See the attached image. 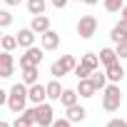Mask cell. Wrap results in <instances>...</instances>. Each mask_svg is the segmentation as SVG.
Here are the masks:
<instances>
[{
    "mask_svg": "<svg viewBox=\"0 0 127 127\" xmlns=\"http://www.w3.org/2000/svg\"><path fill=\"white\" fill-rule=\"evenodd\" d=\"M65 117H67L70 122H82V120L87 117V110H85L82 105H72V107H65Z\"/></svg>",
    "mask_w": 127,
    "mask_h": 127,
    "instance_id": "cell-16",
    "label": "cell"
},
{
    "mask_svg": "<svg viewBox=\"0 0 127 127\" xmlns=\"http://www.w3.org/2000/svg\"><path fill=\"white\" fill-rule=\"evenodd\" d=\"M52 127H72V122H70L67 117H60V120H55V122H52Z\"/></svg>",
    "mask_w": 127,
    "mask_h": 127,
    "instance_id": "cell-30",
    "label": "cell"
},
{
    "mask_svg": "<svg viewBox=\"0 0 127 127\" xmlns=\"http://www.w3.org/2000/svg\"><path fill=\"white\" fill-rule=\"evenodd\" d=\"M10 25H13V13L3 10V13H0V28H10Z\"/></svg>",
    "mask_w": 127,
    "mask_h": 127,
    "instance_id": "cell-27",
    "label": "cell"
},
{
    "mask_svg": "<svg viewBox=\"0 0 127 127\" xmlns=\"http://www.w3.org/2000/svg\"><path fill=\"white\" fill-rule=\"evenodd\" d=\"M110 40L117 45V42H125L127 40V20H120L112 30H110Z\"/></svg>",
    "mask_w": 127,
    "mask_h": 127,
    "instance_id": "cell-13",
    "label": "cell"
},
{
    "mask_svg": "<svg viewBox=\"0 0 127 127\" xmlns=\"http://www.w3.org/2000/svg\"><path fill=\"white\" fill-rule=\"evenodd\" d=\"M77 92H80V97H95V92H97V87H95V82L90 80V77H85V80H77Z\"/></svg>",
    "mask_w": 127,
    "mask_h": 127,
    "instance_id": "cell-15",
    "label": "cell"
},
{
    "mask_svg": "<svg viewBox=\"0 0 127 127\" xmlns=\"http://www.w3.org/2000/svg\"><path fill=\"white\" fill-rule=\"evenodd\" d=\"M5 5H20V0H5Z\"/></svg>",
    "mask_w": 127,
    "mask_h": 127,
    "instance_id": "cell-34",
    "label": "cell"
},
{
    "mask_svg": "<svg viewBox=\"0 0 127 127\" xmlns=\"http://www.w3.org/2000/svg\"><path fill=\"white\" fill-rule=\"evenodd\" d=\"M95 70H90L87 65H82V62H77V67H75V77L77 80H85V77H90Z\"/></svg>",
    "mask_w": 127,
    "mask_h": 127,
    "instance_id": "cell-26",
    "label": "cell"
},
{
    "mask_svg": "<svg viewBox=\"0 0 127 127\" xmlns=\"http://www.w3.org/2000/svg\"><path fill=\"white\" fill-rule=\"evenodd\" d=\"M120 20H127V5H125V8L120 10Z\"/></svg>",
    "mask_w": 127,
    "mask_h": 127,
    "instance_id": "cell-32",
    "label": "cell"
},
{
    "mask_svg": "<svg viewBox=\"0 0 127 127\" xmlns=\"http://www.w3.org/2000/svg\"><path fill=\"white\" fill-rule=\"evenodd\" d=\"M77 100H80V92H77V90H65L62 97H60L62 107H72V105H77Z\"/></svg>",
    "mask_w": 127,
    "mask_h": 127,
    "instance_id": "cell-22",
    "label": "cell"
},
{
    "mask_svg": "<svg viewBox=\"0 0 127 127\" xmlns=\"http://www.w3.org/2000/svg\"><path fill=\"white\" fill-rule=\"evenodd\" d=\"M75 30H77V35H80L82 40H90V37L97 32V18H95V15H82V18L77 20Z\"/></svg>",
    "mask_w": 127,
    "mask_h": 127,
    "instance_id": "cell-5",
    "label": "cell"
},
{
    "mask_svg": "<svg viewBox=\"0 0 127 127\" xmlns=\"http://www.w3.org/2000/svg\"><path fill=\"white\" fill-rule=\"evenodd\" d=\"M115 50H117L120 60H125V57H127V40H125V42H117V45H115Z\"/></svg>",
    "mask_w": 127,
    "mask_h": 127,
    "instance_id": "cell-28",
    "label": "cell"
},
{
    "mask_svg": "<svg viewBox=\"0 0 127 127\" xmlns=\"http://www.w3.org/2000/svg\"><path fill=\"white\" fill-rule=\"evenodd\" d=\"M23 82H25V85L40 82V70H37V67H23Z\"/></svg>",
    "mask_w": 127,
    "mask_h": 127,
    "instance_id": "cell-21",
    "label": "cell"
},
{
    "mask_svg": "<svg viewBox=\"0 0 127 127\" xmlns=\"http://www.w3.org/2000/svg\"><path fill=\"white\" fill-rule=\"evenodd\" d=\"M8 92H10V100H8L10 112H15V115L25 112V110H28V102H30V85H25V82H15Z\"/></svg>",
    "mask_w": 127,
    "mask_h": 127,
    "instance_id": "cell-1",
    "label": "cell"
},
{
    "mask_svg": "<svg viewBox=\"0 0 127 127\" xmlns=\"http://www.w3.org/2000/svg\"><path fill=\"white\" fill-rule=\"evenodd\" d=\"M30 102L32 105H40V102H47V85H30Z\"/></svg>",
    "mask_w": 127,
    "mask_h": 127,
    "instance_id": "cell-10",
    "label": "cell"
},
{
    "mask_svg": "<svg viewBox=\"0 0 127 127\" xmlns=\"http://www.w3.org/2000/svg\"><path fill=\"white\" fill-rule=\"evenodd\" d=\"M75 67H77L75 55H62L60 60H55L52 65H50V75L60 80V77H65L67 72H75Z\"/></svg>",
    "mask_w": 127,
    "mask_h": 127,
    "instance_id": "cell-3",
    "label": "cell"
},
{
    "mask_svg": "<svg viewBox=\"0 0 127 127\" xmlns=\"http://www.w3.org/2000/svg\"><path fill=\"white\" fill-rule=\"evenodd\" d=\"M62 92H65V87L60 85V80H57V77H52V80L47 82V100H57V102H60Z\"/></svg>",
    "mask_w": 127,
    "mask_h": 127,
    "instance_id": "cell-17",
    "label": "cell"
},
{
    "mask_svg": "<svg viewBox=\"0 0 127 127\" xmlns=\"http://www.w3.org/2000/svg\"><path fill=\"white\" fill-rule=\"evenodd\" d=\"M35 37H37V32H35L32 28H20V32H18V45L28 50V47L35 45Z\"/></svg>",
    "mask_w": 127,
    "mask_h": 127,
    "instance_id": "cell-9",
    "label": "cell"
},
{
    "mask_svg": "<svg viewBox=\"0 0 127 127\" xmlns=\"http://www.w3.org/2000/svg\"><path fill=\"white\" fill-rule=\"evenodd\" d=\"M102 5H105L107 13H120L125 8V0H102Z\"/></svg>",
    "mask_w": 127,
    "mask_h": 127,
    "instance_id": "cell-24",
    "label": "cell"
},
{
    "mask_svg": "<svg viewBox=\"0 0 127 127\" xmlns=\"http://www.w3.org/2000/svg\"><path fill=\"white\" fill-rule=\"evenodd\" d=\"M80 62H82V65H87L90 70H97V67L102 65V60H100V52H85V55L80 57Z\"/></svg>",
    "mask_w": 127,
    "mask_h": 127,
    "instance_id": "cell-19",
    "label": "cell"
},
{
    "mask_svg": "<svg viewBox=\"0 0 127 127\" xmlns=\"http://www.w3.org/2000/svg\"><path fill=\"white\" fill-rule=\"evenodd\" d=\"M105 72H107L110 82H117V85H120V82L125 80V67L120 65V60H117V62H112V65H107V67H105Z\"/></svg>",
    "mask_w": 127,
    "mask_h": 127,
    "instance_id": "cell-12",
    "label": "cell"
},
{
    "mask_svg": "<svg viewBox=\"0 0 127 127\" xmlns=\"http://www.w3.org/2000/svg\"><path fill=\"white\" fill-rule=\"evenodd\" d=\"M15 47H18V35H3V50L13 52Z\"/></svg>",
    "mask_w": 127,
    "mask_h": 127,
    "instance_id": "cell-25",
    "label": "cell"
},
{
    "mask_svg": "<svg viewBox=\"0 0 127 127\" xmlns=\"http://www.w3.org/2000/svg\"><path fill=\"white\" fill-rule=\"evenodd\" d=\"M82 3H85V5H97L100 0H82Z\"/></svg>",
    "mask_w": 127,
    "mask_h": 127,
    "instance_id": "cell-33",
    "label": "cell"
},
{
    "mask_svg": "<svg viewBox=\"0 0 127 127\" xmlns=\"http://www.w3.org/2000/svg\"><path fill=\"white\" fill-rule=\"evenodd\" d=\"M13 72H15V60H13V55L10 52H0V77H13Z\"/></svg>",
    "mask_w": 127,
    "mask_h": 127,
    "instance_id": "cell-7",
    "label": "cell"
},
{
    "mask_svg": "<svg viewBox=\"0 0 127 127\" xmlns=\"http://www.w3.org/2000/svg\"><path fill=\"white\" fill-rule=\"evenodd\" d=\"M120 105H122L120 85H117V82H110V85L102 90V110H105V112H117Z\"/></svg>",
    "mask_w": 127,
    "mask_h": 127,
    "instance_id": "cell-2",
    "label": "cell"
},
{
    "mask_svg": "<svg viewBox=\"0 0 127 127\" xmlns=\"http://www.w3.org/2000/svg\"><path fill=\"white\" fill-rule=\"evenodd\" d=\"M100 60H102V65L107 67V65H112V62L120 60V55H117L115 47H102V50H100Z\"/></svg>",
    "mask_w": 127,
    "mask_h": 127,
    "instance_id": "cell-20",
    "label": "cell"
},
{
    "mask_svg": "<svg viewBox=\"0 0 127 127\" xmlns=\"http://www.w3.org/2000/svg\"><path fill=\"white\" fill-rule=\"evenodd\" d=\"M40 45H42V50H57L60 47V32H55V30L42 32L40 35Z\"/></svg>",
    "mask_w": 127,
    "mask_h": 127,
    "instance_id": "cell-8",
    "label": "cell"
},
{
    "mask_svg": "<svg viewBox=\"0 0 127 127\" xmlns=\"http://www.w3.org/2000/svg\"><path fill=\"white\" fill-rule=\"evenodd\" d=\"M42 57H45V55H42V50H40V47H35V45H32V47H28V50H25V55H20V70H23V67H40Z\"/></svg>",
    "mask_w": 127,
    "mask_h": 127,
    "instance_id": "cell-6",
    "label": "cell"
},
{
    "mask_svg": "<svg viewBox=\"0 0 127 127\" xmlns=\"http://www.w3.org/2000/svg\"><path fill=\"white\" fill-rule=\"evenodd\" d=\"M32 127H37V125H32Z\"/></svg>",
    "mask_w": 127,
    "mask_h": 127,
    "instance_id": "cell-36",
    "label": "cell"
},
{
    "mask_svg": "<svg viewBox=\"0 0 127 127\" xmlns=\"http://www.w3.org/2000/svg\"><path fill=\"white\" fill-rule=\"evenodd\" d=\"M30 28H32L37 35H42V32H47V30H50V18H47V15H32Z\"/></svg>",
    "mask_w": 127,
    "mask_h": 127,
    "instance_id": "cell-14",
    "label": "cell"
},
{
    "mask_svg": "<svg viewBox=\"0 0 127 127\" xmlns=\"http://www.w3.org/2000/svg\"><path fill=\"white\" fill-rule=\"evenodd\" d=\"M45 8H47L45 0H28V13L30 15H45Z\"/></svg>",
    "mask_w": 127,
    "mask_h": 127,
    "instance_id": "cell-23",
    "label": "cell"
},
{
    "mask_svg": "<svg viewBox=\"0 0 127 127\" xmlns=\"http://www.w3.org/2000/svg\"><path fill=\"white\" fill-rule=\"evenodd\" d=\"M50 3H52V8L62 10V8H67V3H70V0H50Z\"/></svg>",
    "mask_w": 127,
    "mask_h": 127,
    "instance_id": "cell-31",
    "label": "cell"
},
{
    "mask_svg": "<svg viewBox=\"0 0 127 127\" xmlns=\"http://www.w3.org/2000/svg\"><path fill=\"white\" fill-rule=\"evenodd\" d=\"M32 125H37V122H35V107L20 112V115L15 117V122H13V127H32Z\"/></svg>",
    "mask_w": 127,
    "mask_h": 127,
    "instance_id": "cell-11",
    "label": "cell"
},
{
    "mask_svg": "<svg viewBox=\"0 0 127 127\" xmlns=\"http://www.w3.org/2000/svg\"><path fill=\"white\" fill-rule=\"evenodd\" d=\"M0 127H13V125H10V122H5V120H3V122H0Z\"/></svg>",
    "mask_w": 127,
    "mask_h": 127,
    "instance_id": "cell-35",
    "label": "cell"
},
{
    "mask_svg": "<svg viewBox=\"0 0 127 127\" xmlns=\"http://www.w3.org/2000/svg\"><path fill=\"white\" fill-rule=\"evenodd\" d=\"M90 80L95 82V87H97V90H105V87L110 85V77H107V72H105V70H100V67H97V70L90 75Z\"/></svg>",
    "mask_w": 127,
    "mask_h": 127,
    "instance_id": "cell-18",
    "label": "cell"
},
{
    "mask_svg": "<svg viewBox=\"0 0 127 127\" xmlns=\"http://www.w3.org/2000/svg\"><path fill=\"white\" fill-rule=\"evenodd\" d=\"M105 127H127V120H120V117H112Z\"/></svg>",
    "mask_w": 127,
    "mask_h": 127,
    "instance_id": "cell-29",
    "label": "cell"
},
{
    "mask_svg": "<svg viewBox=\"0 0 127 127\" xmlns=\"http://www.w3.org/2000/svg\"><path fill=\"white\" fill-rule=\"evenodd\" d=\"M35 122H37V127H52V122H55V110H52L50 102L35 105Z\"/></svg>",
    "mask_w": 127,
    "mask_h": 127,
    "instance_id": "cell-4",
    "label": "cell"
}]
</instances>
